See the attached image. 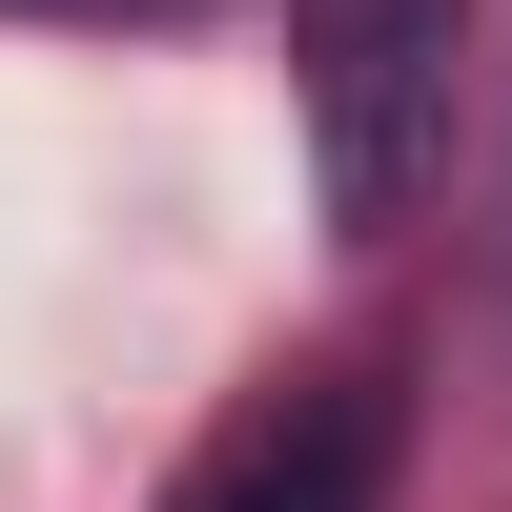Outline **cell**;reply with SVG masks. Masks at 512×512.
<instances>
[{
    "mask_svg": "<svg viewBox=\"0 0 512 512\" xmlns=\"http://www.w3.org/2000/svg\"><path fill=\"white\" fill-rule=\"evenodd\" d=\"M451 41L472 0H287V82H308V164L349 246H390L410 185L451 164Z\"/></svg>",
    "mask_w": 512,
    "mask_h": 512,
    "instance_id": "obj_1",
    "label": "cell"
},
{
    "mask_svg": "<svg viewBox=\"0 0 512 512\" xmlns=\"http://www.w3.org/2000/svg\"><path fill=\"white\" fill-rule=\"evenodd\" d=\"M390 451H410V390L390 369H308V390H267L226 451H205V492L185 512H390Z\"/></svg>",
    "mask_w": 512,
    "mask_h": 512,
    "instance_id": "obj_2",
    "label": "cell"
}]
</instances>
